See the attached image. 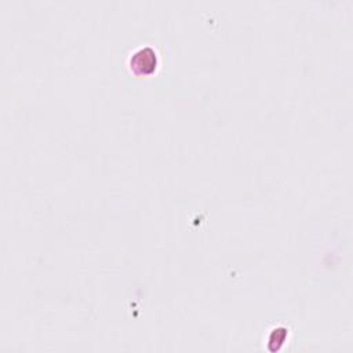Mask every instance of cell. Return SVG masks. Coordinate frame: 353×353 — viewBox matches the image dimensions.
Wrapping results in <instances>:
<instances>
[{"label":"cell","mask_w":353,"mask_h":353,"mask_svg":"<svg viewBox=\"0 0 353 353\" xmlns=\"http://www.w3.org/2000/svg\"><path fill=\"white\" fill-rule=\"evenodd\" d=\"M157 68V52L152 47L137 50L130 58V69L137 74H150Z\"/></svg>","instance_id":"obj_1"}]
</instances>
